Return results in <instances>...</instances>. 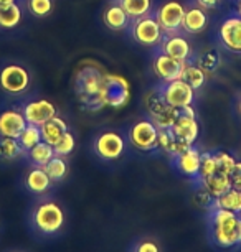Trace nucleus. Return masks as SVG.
<instances>
[{"label": "nucleus", "mask_w": 241, "mask_h": 252, "mask_svg": "<svg viewBox=\"0 0 241 252\" xmlns=\"http://www.w3.org/2000/svg\"><path fill=\"white\" fill-rule=\"evenodd\" d=\"M208 239L225 251L241 246V215L223 208H210Z\"/></svg>", "instance_id": "1"}, {"label": "nucleus", "mask_w": 241, "mask_h": 252, "mask_svg": "<svg viewBox=\"0 0 241 252\" xmlns=\"http://www.w3.org/2000/svg\"><path fill=\"white\" fill-rule=\"evenodd\" d=\"M104 73L106 71L93 61H84L78 68L76 74H74V91H76V96L83 102V106L89 109L104 107L101 102V88Z\"/></svg>", "instance_id": "2"}, {"label": "nucleus", "mask_w": 241, "mask_h": 252, "mask_svg": "<svg viewBox=\"0 0 241 252\" xmlns=\"http://www.w3.org/2000/svg\"><path fill=\"white\" fill-rule=\"evenodd\" d=\"M66 215L60 203L46 199L36 204L30 213L32 231L40 237H53L60 234L65 226Z\"/></svg>", "instance_id": "3"}, {"label": "nucleus", "mask_w": 241, "mask_h": 252, "mask_svg": "<svg viewBox=\"0 0 241 252\" xmlns=\"http://www.w3.org/2000/svg\"><path fill=\"white\" fill-rule=\"evenodd\" d=\"M131 99V86L129 81L124 76L114 73H104L101 88V102L103 106L119 109L124 107Z\"/></svg>", "instance_id": "4"}, {"label": "nucleus", "mask_w": 241, "mask_h": 252, "mask_svg": "<svg viewBox=\"0 0 241 252\" xmlns=\"http://www.w3.org/2000/svg\"><path fill=\"white\" fill-rule=\"evenodd\" d=\"M145 106H147V112L152 121L159 129H170L173 126V122L177 121V117L180 116V111L172 106H169L164 101L162 93H149L145 97Z\"/></svg>", "instance_id": "5"}, {"label": "nucleus", "mask_w": 241, "mask_h": 252, "mask_svg": "<svg viewBox=\"0 0 241 252\" xmlns=\"http://www.w3.org/2000/svg\"><path fill=\"white\" fill-rule=\"evenodd\" d=\"M129 144L139 152H152L157 149L159 127L150 121H139L129 129Z\"/></svg>", "instance_id": "6"}, {"label": "nucleus", "mask_w": 241, "mask_h": 252, "mask_svg": "<svg viewBox=\"0 0 241 252\" xmlns=\"http://www.w3.org/2000/svg\"><path fill=\"white\" fill-rule=\"evenodd\" d=\"M126 142L122 139L121 134L117 132H103L101 135H98L96 142H94V152L98 157H101L103 160L112 161L121 158V155L124 154Z\"/></svg>", "instance_id": "7"}, {"label": "nucleus", "mask_w": 241, "mask_h": 252, "mask_svg": "<svg viewBox=\"0 0 241 252\" xmlns=\"http://www.w3.org/2000/svg\"><path fill=\"white\" fill-rule=\"evenodd\" d=\"M193 89L192 86H188L183 79H175L167 83V86L162 89V97L169 106L182 109L187 106H192L193 102Z\"/></svg>", "instance_id": "8"}, {"label": "nucleus", "mask_w": 241, "mask_h": 252, "mask_svg": "<svg viewBox=\"0 0 241 252\" xmlns=\"http://www.w3.org/2000/svg\"><path fill=\"white\" fill-rule=\"evenodd\" d=\"M30 84V74L23 66L10 64L5 66L0 73V86L10 94H20Z\"/></svg>", "instance_id": "9"}, {"label": "nucleus", "mask_w": 241, "mask_h": 252, "mask_svg": "<svg viewBox=\"0 0 241 252\" xmlns=\"http://www.w3.org/2000/svg\"><path fill=\"white\" fill-rule=\"evenodd\" d=\"M132 35H134L137 43L145 46H154L162 40V28H160L157 18L144 15L140 18H136Z\"/></svg>", "instance_id": "10"}, {"label": "nucleus", "mask_w": 241, "mask_h": 252, "mask_svg": "<svg viewBox=\"0 0 241 252\" xmlns=\"http://www.w3.org/2000/svg\"><path fill=\"white\" fill-rule=\"evenodd\" d=\"M185 15V8L178 2H167L157 10V22L162 32L173 33L178 28H182V20Z\"/></svg>", "instance_id": "11"}, {"label": "nucleus", "mask_w": 241, "mask_h": 252, "mask_svg": "<svg viewBox=\"0 0 241 252\" xmlns=\"http://www.w3.org/2000/svg\"><path fill=\"white\" fill-rule=\"evenodd\" d=\"M23 116L27 119V124L41 127L45 122L56 116L55 104H51L46 99H38V101H32L23 107Z\"/></svg>", "instance_id": "12"}, {"label": "nucleus", "mask_w": 241, "mask_h": 252, "mask_svg": "<svg viewBox=\"0 0 241 252\" xmlns=\"http://www.w3.org/2000/svg\"><path fill=\"white\" fill-rule=\"evenodd\" d=\"M25 127H27V119L23 116V111L7 109V111L0 112V137L18 139Z\"/></svg>", "instance_id": "13"}, {"label": "nucleus", "mask_w": 241, "mask_h": 252, "mask_svg": "<svg viewBox=\"0 0 241 252\" xmlns=\"http://www.w3.org/2000/svg\"><path fill=\"white\" fill-rule=\"evenodd\" d=\"M170 130H172V134L175 135L178 140L187 145L195 144L198 132H200L197 119L192 116H187V114H180V116L177 117V121L173 122V126L170 127Z\"/></svg>", "instance_id": "14"}, {"label": "nucleus", "mask_w": 241, "mask_h": 252, "mask_svg": "<svg viewBox=\"0 0 241 252\" xmlns=\"http://www.w3.org/2000/svg\"><path fill=\"white\" fill-rule=\"evenodd\" d=\"M183 64L182 61L178 60H173L170 58L169 55H157L154 60V73L159 76L160 79L165 81V83H170V81H175V79H180V74H182V69H183Z\"/></svg>", "instance_id": "15"}, {"label": "nucleus", "mask_w": 241, "mask_h": 252, "mask_svg": "<svg viewBox=\"0 0 241 252\" xmlns=\"http://www.w3.org/2000/svg\"><path fill=\"white\" fill-rule=\"evenodd\" d=\"M200 161H202V154L200 150H197L195 147H188L187 150H183L182 154L175 157V166L178 172L183 173L188 178H197L200 173Z\"/></svg>", "instance_id": "16"}, {"label": "nucleus", "mask_w": 241, "mask_h": 252, "mask_svg": "<svg viewBox=\"0 0 241 252\" xmlns=\"http://www.w3.org/2000/svg\"><path fill=\"white\" fill-rule=\"evenodd\" d=\"M220 38L228 50L241 53V17L228 18L221 23Z\"/></svg>", "instance_id": "17"}, {"label": "nucleus", "mask_w": 241, "mask_h": 252, "mask_svg": "<svg viewBox=\"0 0 241 252\" xmlns=\"http://www.w3.org/2000/svg\"><path fill=\"white\" fill-rule=\"evenodd\" d=\"M51 185H53V182L48 177V173L45 172L43 166H33L32 170H28L25 177V187L30 193L43 194L51 188Z\"/></svg>", "instance_id": "18"}, {"label": "nucleus", "mask_w": 241, "mask_h": 252, "mask_svg": "<svg viewBox=\"0 0 241 252\" xmlns=\"http://www.w3.org/2000/svg\"><path fill=\"white\" fill-rule=\"evenodd\" d=\"M41 129V139L43 142L50 145H55L61 137H63L66 132H68V124H66L63 119L55 116L53 119H50L48 122H45L43 126L40 127Z\"/></svg>", "instance_id": "19"}, {"label": "nucleus", "mask_w": 241, "mask_h": 252, "mask_svg": "<svg viewBox=\"0 0 241 252\" xmlns=\"http://www.w3.org/2000/svg\"><path fill=\"white\" fill-rule=\"evenodd\" d=\"M200 187H203L208 191L213 198H218L220 194H223L225 191H228L231 188V178L230 175L221 173V172H215L210 177L200 180Z\"/></svg>", "instance_id": "20"}, {"label": "nucleus", "mask_w": 241, "mask_h": 252, "mask_svg": "<svg viewBox=\"0 0 241 252\" xmlns=\"http://www.w3.org/2000/svg\"><path fill=\"white\" fill-rule=\"evenodd\" d=\"M157 147L160 150H164L165 154L177 157L178 154H182L183 150H187L188 147H192V145H187V144H183V142H180L175 135L172 134V130L170 129H159Z\"/></svg>", "instance_id": "21"}, {"label": "nucleus", "mask_w": 241, "mask_h": 252, "mask_svg": "<svg viewBox=\"0 0 241 252\" xmlns=\"http://www.w3.org/2000/svg\"><path fill=\"white\" fill-rule=\"evenodd\" d=\"M164 53L169 55L170 58L185 63L190 55V45L182 36H170L169 40L164 41Z\"/></svg>", "instance_id": "22"}, {"label": "nucleus", "mask_w": 241, "mask_h": 252, "mask_svg": "<svg viewBox=\"0 0 241 252\" xmlns=\"http://www.w3.org/2000/svg\"><path fill=\"white\" fill-rule=\"evenodd\" d=\"M207 27V15L202 7H192L185 10L182 20V28L188 33H200Z\"/></svg>", "instance_id": "23"}, {"label": "nucleus", "mask_w": 241, "mask_h": 252, "mask_svg": "<svg viewBox=\"0 0 241 252\" xmlns=\"http://www.w3.org/2000/svg\"><path fill=\"white\" fill-rule=\"evenodd\" d=\"M211 208H223L228 209V211L241 215V191L240 189L230 188L228 191H225L218 198L213 199V206Z\"/></svg>", "instance_id": "24"}, {"label": "nucleus", "mask_w": 241, "mask_h": 252, "mask_svg": "<svg viewBox=\"0 0 241 252\" xmlns=\"http://www.w3.org/2000/svg\"><path fill=\"white\" fill-rule=\"evenodd\" d=\"M127 20H129V17L124 12V8L121 7V3L119 5H109L104 10V23L111 30L114 32L122 30L127 25Z\"/></svg>", "instance_id": "25"}, {"label": "nucleus", "mask_w": 241, "mask_h": 252, "mask_svg": "<svg viewBox=\"0 0 241 252\" xmlns=\"http://www.w3.org/2000/svg\"><path fill=\"white\" fill-rule=\"evenodd\" d=\"M53 157H55L53 145L46 144L43 140L40 144H36L33 149L28 150V158L32 160V163L35 166H45Z\"/></svg>", "instance_id": "26"}, {"label": "nucleus", "mask_w": 241, "mask_h": 252, "mask_svg": "<svg viewBox=\"0 0 241 252\" xmlns=\"http://www.w3.org/2000/svg\"><path fill=\"white\" fill-rule=\"evenodd\" d=\"M180 79H183L188 86H192L193 89H198L203 86L205 83V69L202 66H195V64H183Z\"/></svg>", "instance_id": "27"}, {"label": "nucleus", "mask_w": 241, "mask_h": 252, "mask_svg": "<svg viewBox=\"0 0 241 252\" xmlns=\"http://www.w3.org/2000/svg\"><path fill=\"white\" fill-rule=\"evenodd\" d=\"M23 147L18 139L12 137H0V158L2 160H15L23 155Z\"/></svg>", "instance_id": "28"}, {"label": "nucleus", "mask_w": 241, "mask_h": 252, "mask_svg": "<svg viewBox=\"0 0 241 252\" xmlns=\"http://www.w3.org/2000/svg\"><path fill=\"white\" fill-rule=\"evenodd\" d=\"M43 168H45V172L48 173V177L51 178L53 183L61 182V180L66 177V172H68V165H66V161H65V157H58V155H55Z\"/></svg>", "instance_id": "29"}, {"label": "nucleus", "mask_w": 241, "mask_h": 252, "mask_svg": "<svg viewBox=\"0 0 241 252\" xmlns=\"http://www.w3.org/2000/svg\"><path fill=\"white\" fill-rule=\"evenodd\" d=\"M121 7L129 18H140L149 13L150 0H121Z\"/></svg>", "instance_id": "30"}, {"label": "nucleus", "mask_w": 241, "mask_h": 252, "mask_svg": "<svg viewBox=\"0 0 241 252\" xmlns=\"http://www.w3.org/2000/svg\"><path fill=\"white\" fill-rule=\"evenodd\" d=\"M43 140L41 139V129L38 126H32V124H27V127L23 129V132L18 137V142L23 147V150L28 152L30 149H33L36 144Z\"/></svg>", "instance_id": "31"}, {"label": "nucleus", "mask_w": 241, "mask_h": 252, "mask_svg": "<svg viewBox=\"0 0 241 252\" xmlns=\"http://www.w3.org/2000/svg\"><path fill=\"white\" fill-rule=\"evenodd\" d=\"M22 20V10L17 3L10 7L0 8V27L2 28H15Z\"/></svg>", "instance_id": "32"}, {"label": "nucleus", "mask_w": 241, "mask_h": 252, "mask_svg": "<svg viewBox=\"0 0 241 252\" xmlns=\"http://www.w3.org/2000/svg\"><path fill=\"white\" fill-rule=\"evenodd\" d=\"M74 147H76V140H74V135L71 132H66V134L61 137V139L56 142L53 145V150H55V155L58 157H66L69 155L71 152L74 150Z\"/></svg>", "instance_id": "33"}, {"label": "nucleus", "mask_w": 241, "mask_h": 252, "mask_svg": "<svg viewBox=\"0 0 241 252\" xmlns=\"http://www.w3.org/2000/svg\"><path fill=\"white\" fill-rule=\"evenodd\" d=\"M218 172V165H216L215 154H202V161H200V173H198V182L210 175Z\"/></svg>", "instance_id": "34"}, {"label": "nucleus", "mask_w": 241, "mask_h": 252, "mask_svg": "<svg viewBox=\"0 0 241 252\" xmlns=\"http://www.w3.org/2000/svg\"><path fill=\"white\" fill-rule=\"evenodd\" d=\"M215 158H216V165H218V172L230 175L235 163H236V160L233 158V157H231L228 152H216Z\"/></svg>", "instance_id": "35"}, {"label": "nucleus", "mask_w": 241, "mask_h": 252, "mask_svg": "<svg viewBox=\"0 0 241 252\" xmlns=\"http://www.w3.org/2000/svg\"><path fill=\"white\" fill-rule=\"evenodd\" d=\"M28 7H30L33 15L45 17L51 12V0H30Z\"/></svg>", "instance_id": "36"}, {"label": "nucleus", "mask_w": 241, "mask_h": 252, "mask_svg": "<svg viewBox=\"0 0 241 252\" xmlns=\"http://www.w3.org/2000/svg\"><path fill=\"white\" fill-rule=\"evenodd\" d=\"M131 252H160V247L154 239H140L134 242Z\"/></svg>", "instance_id": "37"}, {"label": "nucleus", "mask_w": 241, "mask_h": 252, "mask_svg": "<svg viewBox=\"0 0 241 252\" xmlns=\"http://www.w3.org/2000/svg\"><path fill=\"white\" fill-rule=\"evenodd\" d=\"M213 199L215 198L211 196V194L207 191V189L203 188V187H200V188L197 189V193H195V203L200 204L202 208H208L210 209L211 206H213Z\"/></svg>", "instance_id": "38"}, {"label": "nucleus", "mask_w": 241, "mask_h": 252, "mask_svg": "<svg viewBox=\"0 0 241 252\" xmlns=\"http://www.w3.org/2000/svg\"><path fill=\"white\" fill-rule=\"evenodd\" d=\"M230 178H231V188L241 191V161H236L235 163L233 170L230 173Z\"/></svg>", "instance_id": "39"}, {"label": "nucleus", "mask_w": 241, "mask_h": 252, "mask_svg": "<svg viewBox=\"0 0 241 252\" xmlns=\"http://www.w3.org/2000/svg\"><path fill=\"white\" fill-rule=\"evenodd\" d=\"M197 2L202 8H213L216 7V3H218L220 0H197Z\"/></svg>", "instance_id": "40"}, {"label": "nucleus", "mask_w": 241, "mask_h": 252, "mask_svg": "<svg viewBox=\"0 0 241 252\" xmlns=\"http://www.w3.org/2000/svg\"><path fill=\"white\" fill-rule=\"evenodd\" d=\"M15 3V0H0V8H5V7H10Z\"/></svg>", "instance_id": "41"}, {"label": "nucleus", "mask_w": 241, "mask_h": 252, "mask_svg": "<svg viewBox=\"0 0 241 252\" xmlns=\"http://www.w3.org/2000/svg\"><path fill=\"white\" fill-rule=\"evenodd\" d=\"M238 10H240V15H241V0H238Z\"/></svg>", "instance_id": "42"}, {"label": "nucleus", "mask_w": 241, "mask_h": 252, "mask_svg": "<svg viewBox=\"0 0 241 252\" xmlns=\"http://www.w3.org/2000/svg\"><path fill=\"white\" fill-rule=\"evenodd\" d=\"M240 112H241V102H240Z\"/></svg>", "instance_id": "43"}]
</instances>
